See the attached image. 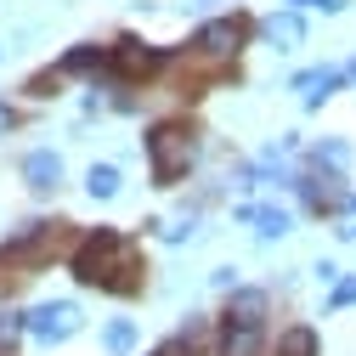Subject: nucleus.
I'll return each mask as SVG.
<instances>
[{"instance_id":"2eb2a0df","label":"nucleus","mask_w":356,"mask_h":356,"mask_svg":"<svg viewBox=\"0 0 356 356\" xmlns=\"http://www.w3.org/2000/svg\"><path fill=\"white\" fill-rule=\"evenodd\" d=\"M317 159H323L328 170H345V159H350V153H345L339 142H328V147H317Z\"/></svg>"},{"instance_id":"39448f33","label":"nucleus","mask_w":356,"mask_h":356,"mask_svg":"<svg viewBox=\"0 0 356 356\" xmlns=\"http://www.w3.org/2000/svg\"><path fill=\"white\" fill-rule=\"evenodd\" d=\"M108 68H113L119 79H153V74L164 68V51L142 46V40H119V46L108 51Z\"/></svg>"},{"instance_id":"6ab92c4d","label":"nucleus","mask_w":356,"mask_h":356,"mask_svg":"<svg viewBox=\"0 0 356 356\" xmlns=\"http://www.w3.org/2000/svg\"><path fill=\"white\" fill-rule=\"evenodd\" d=\"M350 204H356V198H350Z\"/></svg>"},{"instance_id":"0eeeda50","label":"nucleus","mask_w":356,"mask_h":356,"mask_svg":"<svg viewBox=\"0 0 356 356\" xmlns=\"http://www.w3.org/2000/svg\"><path fill=\"white\" fill-rule=\"evenodd\" d=\"M227 323H266V294H260V289H232Z\"/></svg>"},{"instance_id":"20e7f679","label":"nucleus","mask_w":356,"mask_h":356,"mask_svg":"<svg viewBox=\"0 0 356 356\" xmlns=\"http://www.w3.org/2000/svg\"><path fill=\"white\" fill-rule=\"evenodd\" d=\"M79 305H68V300H57V305H40L34 317H29V334L40 339V345H63V339H74L79 334Z\"/></svg>"},{"instance_id":"ddd939ff","label":"nucleus","mask_w":356,"mask_h":356,"mask_svg":"<svg viewBox=\"0 0 356 356\" xmlns=\"http://www.w3.org/2000/svg\"><path fill=\"white\" fill-rule=\"evenodd\" d=\"M23 328H29V317H17V311H6V317H0V350H12V345L23 339Z\"/></svg>"},{"instance_id":"f03ea898","label":"nucleus","mask_w":356,"mask_h":356,"mask_svg":"<svg viewBox=\"0 0 356 356\" xmlns=\"http://www.w3.org/2000/svg\"><path fill=\"white\" fill-rule=\"evenodd\" d=\"M193 153H198V142H193V130L187 124H153V136H147V159H153V181L159 187H175L187 175V164H193Z\"/></svg>"},{"instance_id":"1a4fd4ad","label":"nucleus","mask_w":356,"mask_h":356,"mask_svg":"<svg viewBox=\"0 0 356 356\" xmlns=\"http://www.w3.org/2000/svg\"><path fill=\"white\" fill-rule=\"evenodd\" d=\"M277 356H323V339H317V328H305V323L283 328V334H277Z\"/></svg>"},{"instance_id":"a211bd4d","label":"nucleus","mask_w":356,"mask_h":356,"mask_svg":"<svg viewBox=\"0 0 356 356\" xmlns=\"http://www.w3.org/2000/svg\"><path fill=\"white\" fill-rule=\"evenodd\" d=\"M6 124H12V113H6V108H0V130H6Z\"/></svg>"},{"instance_id":"dca6fc26","label":"nucleus","mask_w":356,"mask_h":356,"mask_svg":"<svg viewBox=\"0 0 356 356\" xmlns=\"http://www.w3.org/2000/svg\"><path fill=\"white\" fill-rule=\"evenodd\" d=\"M334 305H356V283H339L334 289Z\"/></svg>"},{"instance_id":"f8f14e48","label":"nucleus","mask_w":356,"mask_h":356,"mask_svg":"<svg viewBox=\"0 0 356 356\" xmlns=\"http://www.w3.org/2000/svg\"><path fill=\"white\" fill-rule=\"evenodd\" d=\"M102 339H108V350H113V356H130V350H136V323H108V334H102Z\"/></svg>"},{"instance_id":"f257e3e1","label":"nucleus","mask_w":356,"mask_h":356,"mask_svg":"<svg viewBox=\"0 0 356 356\" xmlns=\"http://www.w3.org/2000/svg\"><path fill=\"white\" fill-rule=\"evenodd\" d=\"M124 272H142L130 238H119L113 227H97V232L79 238V249H74V277L79 283H97V289H113V294H136L142 283L124 277Z\"/></svg>"},{"instance_id":"6e6552de","label":"nucleus","mask_w":356,"mask_h":356,"mask_svg":"<svg viewBox=\"0 0 356 356\" xmlns=\"http://www.w3.org/2000/svg\"><path fill=\"white\" fill-rule=\"evenodd\" d=\"M23 175H29V187L46 193V187L63 181V159H57V153H29V159H23Z\"/></svg>"},{"instance_id":"9b49d317","label":"nucleus","mask_w":356,"mask_h":356,"mask_svg":"<svg viewBox=\"0 0 356 356\" xmlns=\"http://www.w3.org/2000/svg\"><path fill=\"white\" fill-rule=\"evenodd\" d=\"M249 220H254L260 238H283V232H289V215H283V209H249Z\"/></svg>"},{"instance_id":"423d86ee","label":"nucleus","mask_w":356,"mask_h":356,"mask_svg":"<svg viewBox=\"0 0 356 356\" xmlns=\"http://www.w3.org/2000/svg\"><path fill=\"white\" fill-rule=\"evenodd\" d=\"M215 356H266V328L260 323H227V317H220Z\"/></svg>"},{"instance_id":"f3484780","label":"nucleus","mask_w":356,"mask_h":356,"mask_svg":"<svg viewBox=\"0 0 356 356\" xmlns=\"http://www.w3.org/2000/svg\"><path fill=\"white\" fill-rule=\"evenodd\" d=\"M300 6H345V0H300Z\"/></svg>"},{"instance_id":"4468645a","label":"nucleus","mask_w":356,"mask_h":356,"mask_svg":"<svg viewBox=\"0 0 356 356\" xmlns=\"http://www.w3.org/2000/svg\"><path fill=\"white\" fill-rule=\"evenodd\" d=\"M266 34H272V40H300V17H272Z\"/></svg>"},{"instance_id":"9d476101","label":"nucleus","mask_w":356,"mask_h":356,"mask_svg":"<svg viewBox=\"0 0 356 356\" xmlns=\"http://www.w3.org/2000/svg\"><path fill=\"white\" fill-rule=\"evenodd\" d=\"M85 187H91V198H113V193H119V170H113V164H91Z\"/></svg>"},{"instance_id":"7ed1b4c3","label":"nucleus","mask_w":356,"mask_h":356,"mask_svg":"<svg viewBox=\"0 0 356 356\" xmlns=\"http://www.w3.org/2000/svg\"><path fill=\"white\" fill-rule=\"evenodd\" d=\"M238 46H243V23L238 17H220V23H204L198 34H193V57L198 63H232L238 57Z\"/></svg>"}]
</instances>
